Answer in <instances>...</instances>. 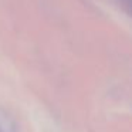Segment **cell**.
Returning <instances> with one entry per match:
<instances>
[{"mask_svg":"<svg viewBox=\"0 0 132 132\" xmlns=\"http://www.w3.org/2000/svg\"><path fill=\"white\" fill-rule=\"evenodd\" d=\"M0 132H3V129H2V125H0Z\"/></svg>","mask_w":132,"mask_h":132,"instance_id":"6da1fadb","label":"cell"}]
</instances>
